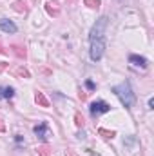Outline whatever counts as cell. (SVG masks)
Listing matches in <instances>:
<instances>
[{
    "instance_id": "cell-4",
    "label": "cell",
    "mask_w": 154,
    "mask_h": 156,
    "mask_svg": "<svg viewBox=\"0 0 154 156\" xmlns=\"http://www.w3.org/2000/svg\"><path fill=\"white\" fill-rule=\"evenodd\" d=\"M89 111H91L93 116H98V115L109 113V111H111V105H109L107 102H103V100H96V102H93V104L89 105Z\"/></svg>"
},
{
    "instance_id": "cell-12",
    "label": "cell",
    "mask_w": 154,
    "mask_h": 156,
    "mask_svg": "<svg viewBox=\"0 0 154 156\" xmlns=\"http://www.w3.org/2000/svg\"><path fill=\"white\" fill-rule=\"evenodd\" d=\"M15 73H16V76H20V78H29V76H31V73H29L26 67H16V71H15Z\"/></svg>"
},
{
    "instance_id": "cell-13",
    "label": "cell",
    "mask_w": 154,
    "mask_h": 156,
    "mask_svg": "<svg viewBox=\"0 0 154 156\" xmlns=\"http://www.w3.org/2000/svg\"><path fill=\"white\" fill-rule=\"evenodd\" d=\"M83 4H85V5H89V7H96V9H98L102 2H100V0H83Z\"/></svg>"
},
{
    "instance_id": "cell-5",
    "label": "cell",
    "mask_w": 154,
    "mask_h": 156,
    "mask_svg": "<svg viewBox=\"0 0 154 156\" xmlns=\"http://www.w3.org/2000/svg\"><path fill=\"white\" fill-rule=\"evenodd\" d=\"M35 134L38 136L40 140L47 142V138H49V127H47V123H38L35 127Z\"/></svg>"
},
{
    "instance_id": "cell-6",
    "label": "cell",
    "mask_w": 154,
    "mask_h": 156,
    "mask_svg": "<svg viewBox=\"0 0 154 156\" xmlns=\"http://www.w3.org/2000/svg\"><path fill=\"white\" fill-rule=\"evenodd\" d=\"M0 29L4 33H16V26L7 18H0Z\"/></svg>"
},
{
    "instance_id": "cell-9",
    "label": "cell",
    "mask_w": 154,
    "mask_h": 156,
    "mask_svg": "<svg viewBox=\"0 0 154 156\" xmlns=\"http://www.w3.org/2000/svg\"><path fill=\"white\" fill-rule=\"evenodd\" d=\"M35 100H37V104H38L40 107H49V100L45 98V94H44V93L37 91V94H35Z\"/></svg>"
},
{
    "instance_id": "cell-3",
    "label": "cell",
    "mask_w": 154,
    "mask_h": 156,
    "mask_svg": "<svg viewBox=\"0 0 154 156\" xmlns=\"http://www.w3.org/2000/svg\"><path fill=\"white\" fill-rule=\"evenodd\" d=\"M105 27H107V16H102V18L93 26L89 40H93V38H105Z\"/></svg>"
},
{
    "instance_id": "cell-20",
    "label": "cell",
    "mask_w": 154,
    "mask_h": 156,
    "mask_svg": "<svg viewBox=\"0 0 154 156\" xmlns=\"http://www.w3.org/2000/svg\"><path fill=\"white\" fill-rule=\"evenodd\" d=\"M4 131H5V125H4V123H2V120H0V133H4Z\"/></svg>"
},
{
    "instance_id": "cell-8",
    "label": "cell",
    "mask_w": 154,
    "mask_h": 156,
    "mask_svg": "<svg viewBox=\"0 0 154 156\" xmlns=\"http://www.w3.org/2000/svg\"><path fill=\"white\" fill-rule=\"evenodd\" d=\"M15 96V89L9 87V85H4L0 87V100H11Z\"/></svg>"
},
{
    "instance_id": "cell-16",
    "label": "cell",
    "mask_w": 154,
    "mask_h": 156,
    "mask_svg": "<svg viewBox=\"0 0 154 156\" xmlns=\"http://www.w3.org/2000/svg\"><path fill=\"white\" fill-rule=\"evenodd\" d=\"M75 123H76L78 127H83V116H82L80 113H76V115H75Z\"/></svg>"
},
{
    "instance_id": "cell-14",
    "label": "cell",
    "mask_w": 154,
    "mask_h": 156,
    "mask_svg": "<svg viewBox=\"0 0 154 156\" xmlns=\"http://www.w3.org/2000/svg\"><path fill=\"white\" fill-rule=\"evenodd\" d=\"M98 133L102 134V136H105V138H114V131H105V129H98Z\"/></svg>"
},
{
    "instance_id": "cell-7",
    "label": "cell",
    "mask_w": 154,
    "mask_h": 156,
    "mask_svg": "<svg viewBox=\"0 0 154 156\" xmlns=\"http://www.w3.org/2000/svg\"><path fill=\"white\" fill-rule=\"evenodd\" d=\"M129 62H131L132 66H136V67H142V69L147 67V58L138 56V55H131V56H129Z\"/></svg>"
},
{
    "instance_id": "cell-21",
    "label": "cell",
    "mask_w": 154,
    "mask_h": 156,
    "mask_svg": "<svg viewBox=\"0 0 154 156\" xmlns=\"http://www.w3.org/2000/svg\"><path fill=\"white\" fill-rule=\"evenodd\" d=\"M4 69H5V64H4V62H0V73H2Z\"/></svg>"
},
{
    "instance_id": "cell-19",
    "label": "cell",
    "mask_w": 154,
    "mask_h": 156,
    "mask_svg": "<svg viewBox=\"0 0 154 156\" xmlns=\"http://www.w3.org/2000/svg\"><path fill=\"white\" fill-rule=\"evenodd\" d=\"M149 109H154V100H152V98L149 100Z\"/></svg>"
},
{
    "instance_id": "cell-10",
    "label": "cell",
    "mask_w": 154,
    "mask_h": 156,
    "mask_svg": "<svg viewBox=\"0 0 154 156\" xmlns=\"http://www.w3.org/2000/svg\"><path fill=\"white\" fill-rule=\"evenodd\" d=\"M47 13L56 16V15H58V2H49V4H47Z\"/></svg>"
},
{
    "instance_id": "cell-2",
    "label": "cell",
    "mask_w": 154,
    "mask_h": 156,
    "mask_svg": "<svg viewBox=\"0 0 154 156\" xmlns=\"http://www.w3.org/2000/svg\"><path fill=\"white\" fill-rule=\"evenodd\" d=\"M103 51H105V38H93L91 40V60L98 62L102 56H103Z\"/></svg>"
},
{
    "instance_id": "cell-17",
    "label": "cell",
    "mask_w": 154,
    "mask_h": 156,
    "mask_svg": "<svg viewBox=\"0 0 154 156\" xmlns=\"http://www.w3.org/2000/svg\"><path fill=\"white\" fill-rule=\"evenodd\" d=\"M13 49H15V53H16L20 58H26V51H22V47H20V45H13Z\"/></svg>"
},
{
    "instance_id": "cell-15",
    "label": "cell",
    "mask_w": 154,
    "mask_h": 156,
    "mask_svg": "<svg viewBox=\"0 0 154 156\" xmlns=\"http://www.w3.org/2000/svg\"><path fill=\"white\" fill-rule=\"evenodd\" d=\"M38 154L40 156H49V145H45V144L40 145L38 147Z\"/></svg>"
},
{
    "instance_id": "cell-1",
    "label": "cell",
    "mask_w": 154,
    "mask_h": 156,
    "mask_svg": "<svg viewBox=\"0 0 154 156\" xmlns=\"http://www.w3.org/2000/svg\"><path fill=\"white\" fill-rule=\"evenodd\" d=\"M113 93L120 98V102H121L127 109H131V107L134 105L136 96H134L132 87H131V83H129L127 80H125V82H121V83H118V85H114V87H113Z\"/></svg>"
},
{
    "instance_id": "cell-18",
    "label": "cell",
    "mask_w": 154,
    "mask_h": 156,
    "mask_svg": "<svg viewBox=\"0 0 154 156\" xmlns=\"http://www.w3.org/2000/svg\"><path fill=\"white\" fill-rule=\"evenodd\" d=\"M85 87H87L89 91H94V89H96V83H94L93 80H85Z\"/></svg>"
},
{
    "instance_id": "cell-22",
    "label": "cell",
    "mask_w": 154,
    "mask_h": 156,
    "mask_svg": "<svg viewBox=\"0 0 154 156\" xmlns=\"http://www.w3.org/2000/svg\"><path fill=\"white\" fill-rule=\"evenodd\" d=\"M0 53H4V49H2V47H0Z\"/></svg>"
},
{
    "instance_id": "cell-11",
    "label": "cell",
    "mask_w": 154,
    "mask_h": 156,
    "mask_svg": "<svg viewBox=\"0 0 154 156\" xmlns=\"http://www.w3.org/2000/svg\"><path fill=\"white\" fill-rule=\"evenodd\" d=\"M13 9H15L16 13H24V11H26V2H22V0H16V2L13 4Z\"/></svg>"
}]
</instances>
